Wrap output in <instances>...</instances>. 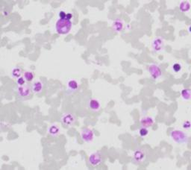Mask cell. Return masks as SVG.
Masks as SVG:
<instances>
[{
	"label": "cell",
	"instance_id": "7402d4cb",
	"mask_svg": "<svg viewBox=\"0 0 191 170\" xmlns=\"http://www.w3.org/2000/svg\"><path fill=\"white\" fill-rule=\"evenodd\" d=\"M26 79L24 78V77H19V78H17V84L19 85V86H22V85H24V84H26Z\"/></svg>",
	"mask_w": 191,
	"mask_h": 170
},
{
	"label": "cell",
	"instance_id": "7a4b0ae2",
	"mask_svg": "<svg viewBox=\"0 0 191 170\" xmlns=\"http://www.w3.org/2000/svg\"><path fill=\"white\" fill-rule=\"evenodd\" d=\"M170 138L178 144H184L188 142V135L180 130H173L170 133Z\"/></svg>",
	"mask_w": 191,
	"mask_h": 170
},
{
	"label": "cell",
	"instance_id": "d4e9b609",
	"mask_svg": "<svg viewBox=\"0 0 191 170\" xmlns=\"http://www.w3.org/2000/svg\"><path fill=\"white\" fill-rule=\"evenodd\" d=\"M66 17H67V19H69V20H71V19L73 18V14H72L71 13H67Z\"/></svg>",
	"mask_w": 191,
	"mask_h": 170
},
{
	"label": "cell",
	"instance_id": "3957f363",
	"mask_svg": "<svg viewBox=\"0 0 191 170\" xmlns=\"http://www.w3.org/2000/svg\"><path fill=\"white\" fill-rule=\"evenodd\" d=\"M62 125L64 127L71 128L75 125V122H76V118L75 116L72 113H66L62 115L61 119Z\"/></svg>",
	"mask_w": 191,
	"mask_h": 170
},
{
	"label": "cell",
	"instance_id": "8fae6325",
	"mask_svg": "<svg viewBox=\"0 0 191 170\" xmlns=\"http://www.w3.org/2000/svg\"><path fill=\"white\" fill-rule=\"evenodd\" d=\"M155 123V120L152 117H146L142 118L141 120H140V125L143 128H150L152 127Z\"/></svg>",
	"mask_w": 191,
	"mask_h": 170
},
{
	"label": "cell",
	"instance_id": "5bb4252c",
	"mask_svg": "<svg viewBox=\"0 0 191 170\" xmlns=\"http://www.w3.org/2000/svg\"><path fill=\"white\" fill-rule=\"evenodd\" d=\"M112 27L115 32H121L122 28H123V22H122V21L120 20V19H116V20L113 22Z\"/></svg>",
	"mask_w": 191,
	"mask_h": 170
},
{
	"label": "cell",
	"instance_id": "e0dca14e",
	"mask_svg": "<svg viewBox=\"0 0 191 170\" xmlns=\"http://www.w3.org/2000/svg\"><path fill=\"white\" fill-rule=\"evenodd\" d=\"M22 73H23L22 69H21L20 68H19V67H15V68H13L12 72H11V74H12L13 77H14V78H17L21 77Z\"/></svg>",
	"mask_w": 191,
	"mask_h": 170
},
{
	"label": "cell",
	"instance_id": "30bf717a",
	"mask_svg": "<svg viewBox=\"0 0 191 170\" xmlns=\"http://www.w3.org/2000/svg\"><path fill=\"white\" fill-rule=\"evenodd\" d=\"M163 46H164V42L162 38H157L156 39H155L152 42V49L155 52H158L161 51L163 49Z\"/></svg>",
	"mask_w": 191,
	"mask_h": 170
},
{
	"label": "cell",
	"instance_id": "4fadbf2b",
	"mask_svg": "<svg viewBox=\"0 0 191 170\" xmlns=\"http://www.w3.org/2000/svg\"><path fill=\"white\" fill-rule=\"evenodd\" d=\"M89 108L93 111H99L101 108V104L97 99L93 98L89 102Z\"/></svg>",
	"mask_w": 191,
	"mask_h": 170
},
{
	"label": "cell",
	"instance_id": "44dd1931",
	"mask_svg": "<svg viewBox=\"0 0 191 170\" xmlns=\"http://www.w3.org/2000/svg\"><path fill=\"white\" fill-rule=\"evenodd\" d=\"M173 69L175 71V72H180L181 70H182V66L181 64H179V63H175L174 65L173 66Z\"/></svg>",
	"mask_w": 191,
	"mask_h": 170
},
{
	"label": "cell",
	"instance_id": "ffe728a7",
	"mask_svg": "<svg viewBox=\"0 0 191 170\" xmlns=\"http://www.w3.org/2000/svg\"><path fill=\"white\" fill-rule=\"evenodd\" d=\"M139 134L142 138H145V137H147L149 134V130H148V128H147L142 127L139 131Z\"/></svg>",
	"mask_w": 191,
	"mask_h": 170
},
{
	"label": "cell",
	"instance_id": "52a82bcc",
	"mask_svg": "<svg viewBox=\"0 0 191 170\" xmlns=\"http://www.w3.org/2000/svg\"><path fill=\"white\" fill-rule=\"evenodd\" d=\"M88 162L92 167H97L102 163V155L99 152H94L90 155Z\"/></svg>",
	"mask_w": 191,
	"mask_h": 170
},
{
	"label": "cell",
	"instance_id": "ba28073f",
	"mask_svg": "<svg viewBox=\"0 0 191 170\" xmlns=\"http://www.w3.org/2000/svg\"><path fill=\"white\" fill-rule=\"evenodd\" d=\"M81 138L85 142H91L94 138L93 131L90 128H84L81 132Z\"/></svg>",
	"mask_w": 191,
	"mask_h": 170
},
{
	"label": "cell",
	"instance_id": "603a6c76",
	"mask_svg": "<svg viewBox=\"0 0 191 170\" xmlns=\"http://www.w3.org/2000/svg\"><path fill=\"white\" fill-rule=\"evenodd\" d=\"M182 127L185 129H190V121L187 120V121L184 122H183V124H182Z\"/></svg>",
	"mask_w": 191,
	"mask_h": 170
},
{
	"label": "cell",
	"instance_id": "9a60e30c",
	"mask_svg": "<svg viewBox=\"0 0 191 170\" xmlns=\"http://www.w3.org/2000/svg\"><path fill=\"white\" fill-rule=\"evenodd\" d=\"M49 134L51 135L52 137H53V138H55V137H57L58 134H59L60 133V129L59 128H58L57 125H51V126L49 127V128L48 130Z\"/></svg>",
	"mask_w": 191,
	"mask_h": 170
},
{
	"label": "cell",
	"instance_id": "2e32d148",
	"mask_svg": "<svg viewBox=\"0 0 191 170\" xmlns=\"http://www.w3.org/2000/svg\"><path fill=\"white\" fill-rule=\"evenodd\" d=\"M179 8L182 12H188L190 9V5L188 2H182L179 5Z\"/></svg>",
	"mask_w": 191,
	"mask_h": 170
},
{
	"label": "cell",
	"instance_id": "ac0fdd59",
	"mask_svg": "<svg viewBox=\"0 0 191 170\" xmlns=\"http://www.w3.org/2000/svg\"><path fill=\"white\" fill-rule=\"evenodd\" d=\"M182 98L185 101H188L190 98V90L189 89H184L182 91Z\"/></svg>",
	"mask_w": 191,
	"mask_h": 170
},
{
	"label": "cell",
	"instance_id": "277c9868",
	"mask_svg": "<svg viewBox=\"0 0 191 170\" xmlns=\"http://www.w3.org/2000/svg\"><path fill=\"white\" fill-rule=\"evenodd\" d=\"M17 92L18 93L19 98L22 99H27L32 96V90L28 84H24L22 86H18L17 89Z\"/></svg>",
	"mask_w": 191,
	"mask_h": 170
},
{
	"label": "cell",
	"instance_id": "6da1fadb",
	"mask_svg": "<svg viewBox=\"0 0 191 170\" xmlns=\"http://www.w3.org/2000/svg\"><path fill=\"white\" fill-rule=\"evenodd\" d=\"M72 25L73 24H72L71 20L67 19V17L59 19L56 22V31L60 34H67L71 29Z\"/></svg>",
	"mask_w": 191,
	"mask_h": 170
},
{
	"label": "cell",
	"instance_id": "8992f818",
	"mask_svg": "<svg viewBox=\"0 0 191 170\" xmlns=\"http://www.w3.org/2000/svg\"><path fill=\"white\" fill-rule=\"evenodd\" d=\"M147 158L145 151L142 148H137L134 152L133 155V162L135 163H141L145 160Z\"/></svg>",
	"mask_w": 191,
	"mask_h": 170
},
{
	"label": "cell",
	"instance_id": "cb8c5ba5",
	"mask_svg": "<svg viewBox=\"0 0 191 170\" xmlns=\"http://www.w3.org/2000/svg\"><path fill=\"white\" fill-rule=\"evenodd\" d=\"M66 16H67V13H66L65 11H60V13H59V17H60V19L65 18Z\"/></svg>",
	"mask_w": 191,
	"mask_h": 170
},
{
	"label": "cell",
	"instance_id": "9c48e42d",
	"mask_svg": "<svg viewBox=\"0 0 191 170\" xmlns=\"http://www.w3.org/2000/svg\"><path fill=\"white\" fill-rule=\"evenodd\" d=\"M79 84L78 83L77 81L72 79L68 82L67 84V92L69 94H72L73 92H75L79 90Z\"/></svg>",
	"mask_w": 191,
	"mask_h": 170
},
{
	"label": "cell",
	"instance_id": "d6986e66",
	"mask_svg": "<svg viewBox=\"0 0 191 170\" xmlns=\"http://www.w3.org/2000/svg\"><path fill=\"white\" fill-rule=\"evenodd\" d=\"M24 78L26 79V82H32L33 79H34V74H33L32 72H30V71H26V72H24Z\"/></svg>",
	"mask_w": 191,
	"mask_h": 170
},
{
	"label": "cell",
	"instance_id": "7c38bea8",
	"mask_svg": "<svg viewBox=\"0 0 191 170\" xmlns=\"http://www.w3.org/2000/svg\"><path fill=\"white\" fill-rule=\"evenodd\" d=\"M43 89H44V84L40 81H36L32 85V90L34 93H40L43 91Z\"/></svg>",
	"mask_w": 191,
	"mask_h": 170
},
{
	"label": "cell",
	"instance_id": "5b68a950",
	"mask_svg": "<svg viewBox=\"0 0 191 170\" xmlns=\"http://www.w3.org/2000/svg\"><path fill=\"white\" fill-rule=\"evenodd\" d=\"M148 71H149L150 76L153 80H157L161 78L162 75V71L158 66L156 64H151L148 67Z\"/></svg>",
	"mask_w": 191,
	"mask_h": 170
}]
</instances>
